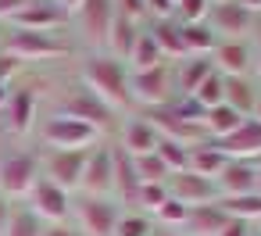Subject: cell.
<instances>
[{
	"mask_svg": "<svg viewBox=\"0 0 261 236\" xmlns=\"http://www.w3.org/2000/svg\"><path fill=\"white\" fill-rule=\"evenodd\" d=\"M90 93H97L115 115H129L133 111V97H129V65L118 61L108 50H79L75 54V72H72Z\"/></svg>",
	"mask_w": 261,
	"mask_h": 236,
	"instance_id": "cell-1",
	"label": "cell"
},
{
	"mask_svg": "<svg viewBox=\"0 0 261 236\" xmlns=\"http://www.w3.org/2000/svg\"><path fill=\"white\" fill-rule=\"evenodd\" d=\"M0 54L15 58L18 65H54V61H72L79 50L68 33H29V29L0 25Z\"/></svg>",
	"mask_w": 261,
	"mask_h": 236,
	"instance_id": "cell-2",
	"label": "cell"
},
{
	"mask_svg": "<svg viewBox=\"0 0 261 236\" xmlns=\"http://www.w3.org/2000/svg\"><path fill=\"white\" fill-rule=\"evenodd\" d=\"M50 111H54V115H68V118H79V122L93 125L100 136L115 133L118 122H122V115H115V111H111L97 93H90L75 75H68V79L58 83V93H54V100H50Z\"/></svg>",
	"mask_w": 261,
	"mask_h": 236,
	"instance_id": "cell-3",
	"label": "cell"
},
{
	"mask_svg": "<svg viewBox=\"0 0 261 236\" xmlns=\"http://www.w3.org/2000/svg\"><path fill=\"white\" fill-rule=\"evenodd\" d=\"M100 140H108V136H100L93 125L68 118V115H54V111H43V118L33 133V143L47 147V150H90Z\"/></svg>",
	"mask_w": 261,
	"mask_h": 236,
	"instance_id": "cell-4",
	"label": "cell"
},
{
	"mask_svg": "<svg viewBox=\"0 0 261 236\" xmlns=\"http://www.w3.org/2000/svg\"><path fill=\"white\" fill-rule=\"evenodd\" d=\"M111 22H115V0H83L68 22V36L75 50H104Z\"/></svg>",
	"mask_w": 261,
	"mask_h": 236,
	"instance_id": "cell-5",
	"label": "cell"
},
{
	"mask_svg": "<svg viewBox=\"0 0 261 236\" xmlns=\"http://www.w3.org/2000/svg\"><path fill=\"white\" fill-rule=\"evenodd\" d=\"M36 182H40L36 147H15L0 154V197H8L11 204H22Z\"/></svg>",
	"mask_w": 261,
	"mask_h": 236,
	"instance_id": "cell-6",
	"label": "cell"
},
{
	"mask_svg": "<svg viewBox=\"0 0 261 236\" xmlns=\"http://www.w3.org/2000/svg\"><path fill=\"white\" fill-rule=\"evenodd\" d=\"M129 97L133 111H154L175 100V83H172V61L147 68V72H129Z\"/></svg>",
	"mask_w": 261,
	"mask_h": 236,
	"instance_id": "cell-7",
	"label": "cell"
},
{
	"mask_svg": "<svg viewBox=\"0 0 261 236\" xmlns=\"http://www.w3.org/2000/svg\"><path fill=\"white\" fill-rule=\"evenodd\" d=\"M4 129L15 136V140H33L40 118H43V93L36 86H11V97L4 104Z\"/></svg>",
	"mask_w": 261,
	"mask_h": 236,
	"instance_id": "cell-8",
	"label": "cell"
},
{
	"mask_svg": "<svg viewBox=\"0 0 261 236\" xmlns=\"http://www.w3.org/2000/svg\"><path fill=\"white\" fill-rule=\"evenodd\" d=\"M122 204L115 197H90L72 193V222L83 229V236H115Z\"/></svg>",
	"mask_w": 261,
	"mask_h": 236,
	"instance_id": "cell-9",
	"label": "cell"
},
{
	"mask_svg": "<svg viewBox=\"0 0 261 236\" xmlns=\"http://www.w3.org/2000/svg\"><path fill=\"white\" fill-rule=\"evenodd\" d=\"M90 150H47V147H36L40 175L50 179V182H58L68 193H79V182H83V168H86Z\"/></svg>",
	"mask_w": 261,
	"mask_h": 236,
	"instance_id": "cell-10",
	"label": "cell"
},
{
	"mask_svg": "<svg viewBox=\"0 0 261 236\" xmlns=\"http://www.w3.org/2000/svg\"><path fill=\"white\" fill-rule=\"evenodd\" d=\"M79 193H90V197H111L115 193V143L111 140H100L90 150Z\"/></svg>",
	"mask_w": 261,
	"mask_h": 236,
	"instance_id": "cell-11",
	"label": "cell"
},
{
	"mask_svg": "<svg viewBox=\"0 0 261 236\" xmlns=\"http://www.w3.org/2000/svg\"><path fill=\"white\" fill-rule=\"evenodd\" d=\"M22 204H29V211H33L43 225L68 222V218H72V193H68V190H61L58 182L43 179V175H40V182L29 190V197H25Z\"/></svg>",
	"mask_w": 261,
	"mask_h": 236,
	"instance_id": "cell-12",
	"label": "cell"
},
{
	"mask_svg": "<svg viewBox=\"0 0 261 236\" xmlns=\"http://www.w3.org/2000/svg\"><path fill=\"white\" fill-rule=\"evenodd\" d=\"M161 133L154 129V122L143 115V111H129L122 115L118 129H115V147L125 150L129 158H143V154H154Z\"/></svg>",
	"mask_w": 261,
	"mask_h": 236,
	"instance_id": "cell-13",
	"label": "cell"
},
{
	"mask_svg": "<svg viewBox=\"0 0 261 236\" xmlns=\"http://www.w3.org/2000/svg\"><path fill=\"white\" fill-rule=\"evenodd\" d=\"M204 22H207V29L218 40H250L257 15L247 11L240 0H225V4H211V11H207Z\"/></svg>",
	"mask_w": 261,
	"mask_h": 236,
	"instance_id": "cell-14",
	"label": "cell"
},
{
	"mask_svg": "<svg viewBox=\"0 0 261 236\" xmlns=\"http://www.w3.org/2000/svg\"><path fill=\"white\" fill-rule=\"evenodd\" d=\"M8 25L11 29H29V33H68V11L58 0H33Z\"/></svg>",
	"mask_w": 261,
	"mask_h": 236,
	"instance_id": "cell-15",
	"label": "cell"
},
{
	"mask_svg": "<svg viewBox=\"0 0 261 236\" xmlns=\"http://www.w3.org/2000/svg\"><path fill=\"white\" fill-rule=\"evenodd\" d=\"M168 197L172 200H179V204H186V207H200V204H215L218 200V186H215V179H204V175H197V172H172L168 175Z\"/></svg>",
	"mask_w": 261,
	"mask_h": 236,
	"instance_id": "cell-16",
	"label": "cell"
},
{
	"mask_svg": "<svg viewBox=\"0 0 261 236\" xmlns=\"http://www.w3.org/2000/svg\"><path fill=\"white\" fill-rule=\"evenodd\" d=\"M211 65L218 75L236 79V75H254V47L250 40H218Z\"/></svg>",
	"mask_w": 261,
	"mask_h": 236,
	"instance_id": "cell-17",
	"label": "cell"
},
{
	"mask_svg": "<svg viewBox=\"0 0 261 236\" xmlns=\"http://www.w3.org/2000/svg\"><path fill=\"white\" fill-rule=\"evenodd\" d=\"M225 158H240V161H257L261 158V122L257 118H243L225 140H218Z\"/></svg>",
	"mask_w": 261,
	"mask_h": 236,
	"instance_id": "cell-18",
	"label": "cell"
},
{
	"mask_svg": "<svg viewBox=\"0 0 261 236\" xmlns=\"http://www.w3.org/2000/svg\"><path fill=\"white\" fill-rule=\"evenodd\" d=\"M215 186H218V197H243V193H254V186H257V165H254V161L229 158L225 168L218 172Z\"/></svg>",
	"mask_w": 261,
	"mask_h": 236,
	"instance_id": "cell-19",
	"label": "cell"
},
{
	"mask_svg": "<svg viewBox=\"0 0 261 236\" xmlns=\"http://www.w3.org/2000/svg\"><path fill=\"white\" fill-rule=\"evenodd\" d=\"M215 72V65H211V58H193V54H186V58H179V61H172V83H175V97H190L207 75Z\"/></svg>",
	"mask_w": 261,
	"mask_h": 236,
	"instance_id": "cell-20",
	"label": "cell"
},
{
	"mask_svg": "<svg viewBox=\"0 0 261 236\" xmlns=\"http://www.w3.org/2000/svg\"><path fill=\"white\" fill-rule=\"evenodd\" d=\"M147 33L154 36L158 50L165 54V61H179L186 58V43H182V25L175 18H150L147 22Z\"/></svg>",
	"mask_w": 261,
	"mask_h": 236,
	"instance_id": "cell-21",
	"label": "cell"
},
{
	"mask_svg": "<svg viewBox=\"0 0 261 236\" xmlns=\"http://www.w3.org/2000/svg\"><path fill=\"white\" fill-rule=\"evenodd\" d=\"M225 222H229V215H225V211H222V204L215 200V204H200V207H190L182 232H186V236H218Z\"/></svg>",
	"mask_w": 261,
	"mask_h": 236,
	"instance_id": "cell-22",
	"label": "cell"
},
{
	"mask_svg": "<svg viewBox=\"0 0 261 236\" xmlns=\"http://www.w3.org/2000/svg\"><path fill=\"white\" fill-rule=\"evenodd\" d=\"M225 79V75H222ZM257 93H261V83L254 75H236V79H225V104L232 111H240L243 118H250L254 104H257Z\"/></svg>",
	"mask_w": 261,
	"mask_h": 236,
	"instance_id": "cell-23",
	"label": "cell"
},
{
	"mask_svg": "<svg viewBox=\"0 0 261 236\" xmlns=\"http://www.w3.org/2000/svg\"><path fill=\"white\" fill-rule=\"evenodd\" d=\"M143 25H147V22H133V18H125V15H118V11H115V22H111V33H108V47H104V50H108V54H115L118 61H125Z\"/></svg>",
	"mask_w": 261,
	"mask_h": 236,
	"instance_id": "cell-24",
	"label": "cell"
},
{
	"mask_svg": "<svg viewBox=\"0 0 261 236\" xmlns=\"http://www.w3.org/2000/svg\"><path fill=\"white\" fill-rule=\"evenodd\" d=\"M225 161L229 158L222 154V147L215 140H204V143L190 147V172H197L204 179H218V172L225 168Z\"/></svg>",
	"mask_w": 261,
	"mask_h": 236,
	"instance_id": "cell-25",
	"label": "cell"
},
{
	"mask_svg": "<svg viewBox=\"0 0 261 236\" xmlns=\"http://www.w3.org/2000/svg\"><path fill=\"white\" fill-rule=\"evenodd\" d=\"M240 122H243V115H240V111H232L229 104L207 108V111L200 115V129H204V136H207V140H215V143H218V140H225Z\"/></svg>",
	"mask_w": 261,
	"mask_h": 236,
	"instance_id": "cell-26",
	"label": "cell"
},
{
	"mask_svg": "<svg viewBox=\"0 0 261 236\" xmlns=\"http://www.w3.org/2000/svg\"><path fill=\"white\" fill-rule=\"evenodd\" d=\"M125 65H129V72H147V68L165 65V54L158 50V43H154V36L147 33V25L140 29V36H136V43H133V50H129Z\"/></svg>",
	"mask_w": 261,
	"mask_h": 236,
	"instance_id": "cell-27",
	"label": "cell"
},
{
	"mask_svg": "<svg viewBox=\"0 0 261 236\" xmlns=\"http://www.w3.org/2000/svg\"><path fill=\"white\" fill-rule=\"evenodd\" d=\"M182 25V22H179ZM182 43H186V54L193 58H211L215 47H218V36L207 29V22H193V25H182Z\"/></svg>",
	"mask_w": 261,
	"mask_h": 236,
	"instance_id": "cell-28",
	"label": "cell"
},
{
	"mask_svg": "<svg viewBox=\"0 0 261 236\" xmlns=\"http://www.w3.org/2000/svg\"><path fill=\"white\" fill-rule=\"evenodd\" d=\"M190 100L200 108V111H207V108H218V104H225V79L218 75V72H211L193 93H190Z\"/></svg>",
	"mask_w": 261,
	"mask_h": 236,
	"instance_id": "cell-29",
	"label": "cell"
},
{
	"mask_svg": "<svg viewBox=\"0 0 261 236\" xmlns=\"http://www.w3.org/2000/svg\"><path fill=\"white\" fill-rule=\"evenodd\" d=\"M154 154L165 161V168L168 172H186L190 168V147L186 143H179V140H158V147H154Z\"/></svg>",
	"mask_w": 261,
	"mask_h": 236,
	"instance_id": "cell-30",
	"label": "cell"
},
{
	"mask_svg": "<svg viewBox=\"0 0 261 236\" xmlns=\"http://www.w3.org/2000/svg\"><path fill=\"white\" fill-rule=\"evenodd\" d=\"M154 232V218L136 211V207H122L118 215V225H115V236H150Z\"/></svg>",
	"mask_w": 261,
	"mask_h": 236,
	"instance_id": "cell-31",
	"label": "cell"
},
{
	"mask_svg": "<svg viewBox=\"0 0 261 236\" xmlns=\"http://www.w3.org/2000/svg\"><path fill=\"white\" fill-rule=\"evenodd\" d=\"M4 236H43V222L29 211V204H15Z\"/></svg>",
	"mask_w": 261,
	"mask_h": 236,
	"instance_id": "cell-32",
	"label": "cell"
},
{
	"mask_svg": "<svg viewBox=\"0 0 261 236\" xmlns=\"http://www.w3.org/2000/svg\"><path fill=\"white\" fill-rule=\"evenodd\" d=\"M168 200V186L165 182H143L140 186V197H136V211H143V215H158V207Z\"/></svg>",
	"mask_w": 261,
	"mask_h": 236,
	"instance_id": "cell-33",
	"label": "cell"
},
{
	"mask_svg": "<svg viewBox=\"0 0 261 236\" xmlns=\"http://www.w3.org/2000/svg\"><path fill=\"white\" fill-rule=\"evenodd\" d=\"M133 161H136V175H140V182H168V175H172L158 154H143V158H133Z\"/></svg>",
	"mask_w": 261,
	"mask_h": 236,
	"instance_id": "cell-34",
	"label": "cell"
},
{
	"mask_svg": "<svg viewBox=\"0 0 261 236\" xmlns=\"http://www.w3.org/2000/svg\"><path fill=\"white\" fill-rule=\"evenodd\" d=\"M186 215H190V207L168 197V200L158 207V215H154V225H161V229H182V225H186Z\"/></svg>",
	"mask_w": 261,
	"mask_h": 236,
	"instance_id": "cell-35",
	"label": "cell"
},
{
	"mask_svg": "<svg viewBox=\"0 0 261 236\" xmlns=\"http://www.w3.org/2000/svg\"><path fill=\"white\" fill-rule=\"evenodd\" d=\"M207 11H211V0H179L172 18L182 22V25H193V22H204Z\"/></svg>",
	"mask_w": 261,
	"mask_h": 236,
	"instance_id": "cell-36",
	"label": "cell"
},
{
	"mask_svg": "<svg viewBox=\"0 0 261 236\" xmlns=\"http://www.w3.org/2000/svg\"><path fill=\"white\" fill-rule=\"evenodd\" d=\"M33 0H0V25H8L15 15H22Z\"/></svg>",
	"mask_w": 261,
	"mask_h": 236,
	"instance_id": "cell-37",
	"label": "cell"
},
{
	"mask_svg": "<svg viewBox=\"0 0 261 236\" xmlns=\"http://www.w3.org/2000/svg\"><path fill=\"white\" fill-rule=\"evenodd\" d=\"M43 236H83V229L68 218V222H54V225H43Z\"/></svg>",
	"mask_w": 261,
	"mask_h": 236,
	"instance_id": "cell-38",
	"label": "cell"
},
{
	"mask_svg": "<svg viewBox=\"0 0 261 236\" xmlns=\"http://www.w3.org/2000/svg\"><path fill=\"white\" fill-rule=\"evenodd\" d=\"M250 47H254V79L261 83V15L254 22V33H250Z\"/></svg>",
	"mask_w": 261,
	"mask_h": 236,
	"instance_id": "cell-39",
	"label": "cell"
},
{
	"mask_svg": "<svg viewBox=\"0 0 261 236\" xmlns=\"http://www.w3.org/2000/svg\"><path fill=\"white\" fill-rule=\"evenodd\" d=\"M254 232V225L250 222H240V218H229L225 225H222V232L218 236H250Z\"/></svg>",
	"mask_w": 261,
	"mask_h": 236,
	"instance_id": "cell-40",
	"label": "cell"
},
{
	"mask_svg": "<svg viewBox=\"0 0 261 236\" xmlns=\"http://www.w3.org/2000/svg\"><path fill=\"white\" fill-rule=\"evenodd\" d=\"M11 207H15V204H11L8 197H0V236L8 232V222H11Z\"/></svg>",
	"mask_w": 261,
	"mask_h": 236,
	"instance_id": "cell-41",
	"label": "cell"
},
{
	"mask_svg": "<svg viewBox=\"0 0 261 236\" xmlns=\"http://www.w3.org/2000/svg\"><path fill=\"white\" fill-rule=\"evenodd\" d=\"M150 236H186V232H182V229H161V225H154Z\"/></svg>",
	"mask_w": 261,
	"mask_h": 236,
	"instance_id": "cell-42",
	"label": "cell"
},
{
	"mask_svg": "<svg viewBox=\"0 0 261 236\" xmlns=\"http://www.w3.org/2000/svg\"><path fill=\"white\" fill-rule=\"evenodd\" d=\"M8 97H11V86H8V83H0V111H4V104H8Z\"/></svg>",
	"mask_w": 261,
	"mask_h": 236,
	"instance_id": "cell-43",
	"label": "cell"
},
{
	"mask_svg": "<svg viewBox=\"0 0 261 236\" xmlns=\"http://www.w3.org/2000/svg\"><path fill=\"white\" fill-rule=\"evenodd\" d=\"M240 4H243L247 11H254V15H261V0H240Z\"/></svg>",
	"mask_w": 261,
	"mask_h": 236,
	"instance_id": "cell-44",
	"label": "cell"
},
{
	"mask_svg": "<svg viewBox=\"0 0 261 236\" xmlns=\"http://www.w3.org/2000/svg\"><path fill=\"white\" fill-rule=\"evenodd\" d=\"M250 118H257V122H261V93H257V104H254V111H250Z\"/></svg>",
	"mask_w": 261,
	"mask_h": 236,
	"instance_id": "cell-45",
	"label": "cell"
},
{
	"mask_svg": "<svg viewBox=\"0 0 261 236\" xmlns=\"http://www.w3.org/2000/svg\"><path fill=\"white\" fill-rule=\"evenodd\" d=\"M254 193H261V165H257V186H254Z\"/></svg>",
	"mask_w": 261,
	"mask_h": 236,
	"instance_id": "cell-46",
	"label": "cell"
},
{
	"mask_svg": "<svg viewBox=\"0 0 261 236\" xmlns=\"http://www.w3.org/2000/svg\"><path fill=\"white\" fill-rule=\"evenodd\" d=\"M250 236H261V229H257V225H254V232H250Z\"/></svg>",
	"mask_w": 261,
	"mask_h": 236,
	"instance_id": "cell-47",
	"label": "cell"
},
{
	"mask_svg": "<svg viewBox=\"0 0 261 236\" xmlns=\"http://www.w3.org/2000/svg\"><path fill=\"white\" fill-rule=\"evenodd\" d=\"M211 4H225V0H211Z\"/></svg>",
	"mask_w": 261,
	"mask_h": 236,
	"instance_id": "cell-48",
	"label": "cell"
},
{
	"mask_svg": "<svg viewBox=\"0 0 261 236\" xmlns=\"http://www.w3.org/2000/svg\"><path fill=\"white\" fill-rule=\"evenodd\" d=\"M254 165H261V158H257V161H254Z\"/></svg>",
	"mask_w": 261,
	"mask_h": 236,
	"instance_id": "cell-49",
	"label": "cell"
},
{
	"mask_svg": "<svg viewBox=\"0 0 261 236\" xmlns=\"http://www.w3.org/2000/svg\"><path fill=\"white\" fill-rule=\"evenodd\" d=\"M172 4H179V0H172Z\"/></svg>",
	"mask_w": 261,
	"mask_h": 236,
	"instance_id": "cell-50",
	"label": "cell"
}]
</instances>
